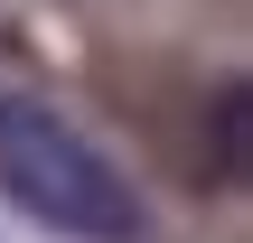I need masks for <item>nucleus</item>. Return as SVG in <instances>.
Instances as JSON below:
<instances>
[{"label":"nucleus","instance_id":"f257e3e1","mask_svg":"<svg viewBox=\"0 0 253 243\" xmlns=\"http://www.w3.org/2000/svg\"><path fill=\"white\" fill-rule=\"evenodd\" d=\"M0 197L66 243H150L141 187L38 94H0Z\"/></svg>","mask_w":253,"mask_h":243}]
</instances>
